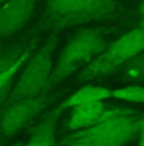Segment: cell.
<instances>
[{
    "label": "cell",
    "mask_w": 144,
    "mask_h": 146,
    "mask_svg": "<svg viewBox=\"0 0 144 146\" xmlns=\"http://www.w3.org/2000/svg\"><path fill=\"white\" fill-rule=\"evenodd\" d=\"M105 47L106 36L102 29L88 28L77 33L61 52L52 69L46 93H50L70 74L96 58Z\"/></svg>",
    "instance_id": "cell-1"
},
{
    "label": "cell",
    "mask_w": 144,
    "mask_h": 146,
    "mask_svg": "<svg viewBox=\"0 0 144 146\" xmlns=\"http://www.w3.org/2000/svg\"><path fill=\"white\" fill-rule=\"evenodd\" d=\"M53 47L54 43L50 42L39 52H37L35 56L29 60L20 77L11 88L5 106L15 101L33 98L46 93V88L53 69Z\"/></svg>",
    "instance_id": "cell-4"
},
{
    "label": "cell",
    "mask_w": 144,
    "mask_h": 146,
    "mask_svg": "<svg viewBox=\"0 0 144 146\" xmlns=\"http://www.w3.org/2000/svg\"><path fill=\"white\" fill-rule=\"evenodd\" d=\"M0 142H1V133H0Z\"/></svg>",
    "instance_id": "cell-21"
},
{
    "label": "cell",
    "mask_w": 144,
    "mask_h": 146,
    "mask_svg": "<svg viewBox=\"0 0 144 146\" xmlns=\"http://www.w3.org/2000/svg\"><path fill=\"white\" fill-rule=\"evenodd\" d=\"M56 118L48 116L33 129L30 137L24 146H56Z\"/></svg>",
    "instance_id": "cell-9"
},
{
    "label": "cell",
    "mask_w": 144,
    "mask_h": 146,
    "mask_svg": "<svg viewBox=\"0 0 144 146\" xmlns=\"http://www.w3.org/2000/svg\"><path fill=\"white\" fill-rule=\"evenodd\" d=\"M139 146H144V140H142V141H139Z\"/></svg>",
    "instance_id": "cell-19"
},
{
    "label": "cell",
    "mask_w": 144,
    "mask_h": 146,
    "mask_svg": "<svg viewBox=\"0 0 144 146\" xmlns=\"http://www.w3.org/2000/svg\"><path fill=\"white\" fill-rule=\"evenodd\" d=\"M11 146H24L22 142H17V144H14V145H11Z\"/></svg>",
    "instance_id": "cell-18"
},
{
    "label": "cell",
    "mask_w": 144,
    "mask_h": 146,
    "mask_svg": "<svg viewBox=\"0 0 144 146\" xmlns=\"http://www.w3.org/2000/svg\"><path fill=\"white\" fill-rule=\"evenodd\" d=\"M63 146H90V144H87L85 140L78 137H68L65 141Z\"/></svg>",
    "instance_id": "cell-15"
},
{
    "label": "cell",
    "mask_w": 144,
    "mask_h": 146,
    "mask_svg": "<svg viewBox=\"0 0 144 146\" xmlns=\"http://www.w3.org/2000/svg\"><path fill=\"white\" fill-rule=\"evenodd\" d=\"M32 45L33 43L25 45L23 40H18L0 48V73L10 69Z\"/></svg>",
    "instance_id": "cell-10"
},
{
    "label": "cell",
    "mask_w": 144,
    "mask_h": 146,
    "mask_svg": "<svg viewBox=\"0 0 144 146\" xmlns=\"http://www.w3.org/2000/svg\"><path fill=\"white\" fill-rule=\"evenodd\" d=\"M135 18L139 23V25L142 29H144V0L139 3V5L137 7V10H135Z\"/></svg>",
    "instance_id": "cell-14"
},
{
    "label": "cell",
    "mask_w": 144,
    "mask_h": 146,
    "mask_svg": "<svg viewBox=\"0 0 144 146\" xmlns=\"http://www.w3.org/2000/svg\"><path fill=\"white\" fill-rule=\"evenodd\" d=\"M106 106L102 101H94L73 106L70 115L67 129L68 130H82L91 126L100 118L105 112Z\"/></svg>",
    "instance_id": "cell-7"
},
{
    "label": "cell",
    "mask_w": 144,
    "mask_h": 146,
    "mask_svg": "<svg viewBox=\"0 0 144 146\" xmlns=\"http://www.w3.org/2000/svg\"><path fill=\"white\" fill-rule=\"evenodd\" d=\"M138 135H139V141L144 140V113L139 118V132H138Z\"/></svg>",
    "instance_id": "cell-16"
},
{
    "label": "cell",
    "mask_w": 144,
    "mask_h": 146,
    "mask_svg": "<svg viewBox=\"0 0 144 146\" xmlns=\"http://www.w3.org/2000/svg\"><path fill=\"white\" fill-rule=\"evenodd\" d=\"M138 112L133 110H105L100 118L70 137L82 139L90 146H123L139 132Z\"/></svg>",
    "instance_id": "cell-2"
},
{
    "label": "cell",
    "mask_w": 144,
    "mask_h": 146,
    "mask_svg": "<svg viewBox=\"0 0 144 146\" xmlns=\"http://www.w3.org/2000/svg\"><path fill=\"white\" fill-rule=\"evenodd\" d=\"M30 54H32V47H30L29 49L25 52V53H24V56L19 60H18V62L15 63V64L11 67L10 69H8V71L0 73V88L4 86V84H7L8 82L13 81V78L15 77V74L18 73V71L20 69V67H22L24 63L27 62V60H28V58L30 57Z\"/></svg>",
    "instance_id": "cell-13"
},
{
    "label": "cell",
    "mask_w": 144,
    "mask_h": 146,
    "mask_svg": "<svg viewBox=\"0 0 144 146\" xmlns=\"http://www.w3.org/2000/svg\"><path fill=\"white\" fill-rule=\"evenodd\" d=\"M110 97H114L121 101L133 102V103H144V86L140 84H129L121 88H116L111 91Z\"/></svg>",
    "instance_id": "cell-11"
},
{
    "label": "cell",
    "mask_w": 144,
    "mask_h": 146,
    "mask_svg": "<svg viewBox=\"0 0 144 146\" xmlns=\"http://www.w3.org/2000/svg\"><path fill=\"white\" fill-rule=\"evenodd\" d=\"M5 1H7V0H0V5H3V4H4V3Z\"/></svg>",
    "instance_id": "cell-20"
},
{
    "label": "cell",
    "mask_w": 144,
    "mask_h": 146,
    "mask_svg": "<svg viewBox=\"0 0 144 146\" xmlns=\"http://www.w3.org/2000/svg\"><path fill=\"white\" fill-rule=\"evenodd\" d=\"M110 93H111V91L102 87V86L88 84V86L80 88L78 91L72 93L65 102L61 103L57 112L61 111V110H65V108H72L73 106L82 105V103L94 102V101H104L105 98H109Z\"/></svg>",
    "instance_id": "cell-8"
},
{
    "label": "cell",
    "mask_w": 144,
    "mask_h": 146,
    "mask_svg": "<svg viewBox=\"0 0 144 146\" xmlns=\"http://www.w3.org/2000/svg\"><path fill=\"white\" fill-rule=\"evenodd\" d=\"M38 0H7L0 5V43L20 32L30 22Z\"/></svg>",
    "instance_id": "cell-6"
},
{
    "label": "cell",
    "mask_w": 144,
    "mask_h": 146,
    "mask_svg": "<svg viewBox=\"0 0 144 146\" xmlns=\"http://www.w3.org/2000/svg\"><path fill=\"white\" fill-rule=\"evenodd\" d=\"M124 77L130 81L144 82V50L127 63Z\"/></svg>",
    "instance_id": "cell-12"
},
{
    "label": "cell",
    "mask_w": 144,
    "mask_h": 146,
    "mask_svg": "<svg viewBox=\"0 0 144 146\" xmlns=\"http://www.w3.org/2000/svg\"><path fill=\"white\" fill-rule=\"evenodd\" d=\"M90 1H100V3H111V1H115V0H90Z\"/></svg>",
    "instance_id": "cell-17"
},
{
    "label": "cell",
    "mask_w": 144,
    "mask_h": 146,
    "mask_svg": "<svg viewBox=\"0 0 144 146\" xmlns=\"http://www.w3.org/2000/svg\"><path fill=\"white\" fill-rule=\"evenodd\" d=\"M142 50H144V29L137 27L106 45L96 58L85 66L80 73V80L90 81L108 76L127 64Z\"/></svg>",
    "instance_id": "cell-3"
},
{
    "label": "cell",
    "mask_w": 144,
    "mask_h": 146,
    "mask_svg": "<svg viewBox=\"0 0 144 146\" xmlns=\"http://www.w3.org/2000/svg\"><path fill=\"white\" fill-rule=\"evenodd\" d=\"M51 103L50 93L9 103L0 112V133L11 136L23 130Z\"/></svg>",
    "instance_id": "cell-5"
}]
</instances>
